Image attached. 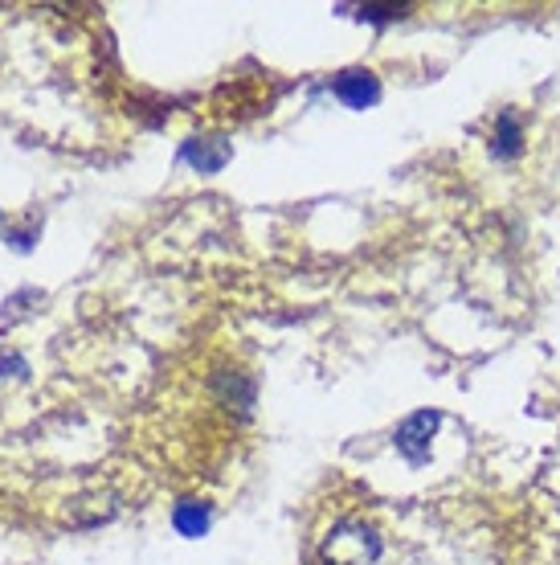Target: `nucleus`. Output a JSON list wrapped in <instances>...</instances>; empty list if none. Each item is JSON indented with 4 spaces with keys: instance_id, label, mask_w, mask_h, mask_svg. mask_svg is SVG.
<instances>
[{
    "instance_id": "1a4fd4ad",
    "label": "nucleus",
    "mask_w": 560,
    "mask_h": 565,
    "mask_svg": "<svg viewBox=\"0 0 560 565\" xmlns=\"http://www.w3.org/2000/svg\"><path fill=\"white\" fill-rule=\"evenodd\" d=\"M4 242H13L17 250H29V246H33V230H29V226H13L9 234H4Z\"/></svg>"
},
{
    "instance_id": "6e6552de",
    "label": "nucleus",
    "mask_w": 560,
    "mask_h": 565,
    "mask_svg": "<svg viewBox=\"0 0 560 565\" xmlns=\"http://www.w3.org/2000/svg\"><path fill=\"white\" fill-rule=\"evenodd\" d=\"M37 299H42V296H37V291H21V296H13V299H9V303H4V320H9V324H13V320H17V316H25V303H37Z\"/></svg>"
},
{
    "instance_id": "423d86ee",
    "label": "nucleus",
    "mask_w": 560,
    "mask_h": 565,
    "mask_svg": "<svg viewBox=\"0 0 560 565\" xmlns=\"http://www.w3.org/2000/svg\"><path fill=\"white\" fill-rule=\"evenodd\" d=\"M217 394L222 402H234L238 411H250L254 406V382L250 377H241V373H217Z\"/></svg>"
},
{
    "instance_id": "20e7f679",
    "label": "nucleus",
    "mask_w": 560,
    "mask_h": 565,
    "mask_svg": "<svg viewBox=\"0 0 560 565\" xmlns=\"http://www.w3.org/2000/svg\"><path fill=\"white\" fill-rule=\"evenodd\" d=\"M524 152V124H519L516 111H504L495 119V131H491V156L495 160H516Z\"/></svg>"
},
{
    "instance_id": "0eeeda50",
    "label": "nucleus",
    "mask_w": 560,
    "mask_h": 565,
    "mask_svg": "<svg viewBox=\"0 0 560 565\" xmlns=\"http://www.w3.org/2000/svg\"><path fill=\"white\" fill-rule=\"evenodd\" d=\"M409 9H413V4H360L356 17L368 21V25H392V21H401Z\"/></svg>"
},
{
    "instance_id": "39448f33",
    "label": "nucleus",
    "mask_w": 560,
    "mask_h": 565,
    "mask_svg": "<svg viewBox=\"0 0 560 565\" xmlns=\"http://www.w3.org/2000/svg\"><path fill=\"white\" fill-rule=\"evenodd\" d=\"M209 524H213L209 504H201V500H181V504L172 509V529L189 541L205 537V533H209Z\"/></svg>"
},
{
    "instance_id": "f03ea898",
    "label": "nucleus",
    "mask_w": 560,
    "mask_h": 565,
    "mask_svg": "<svg viewBox=\"0 0 560 565\" xmlns=\"http://www.w3.org/2000/svg\"><path fill=\"white\" fill-rule=\"evenodd\" d=\"M332 95H336L344 107H352V111H368V107L380 103V78L373 71H360V66H356V71L336 74Z\"/></svg>"
},
{
    "instance_id": "7ed1b4c3",
    "label": "nucleus",
    "mask_w": 560,
    "mask_h": 565,
    "mask_svg": "<svg viewBox=\"0 0 560 565\" xmlns=\"http://www.w3.org/2000/svg\"><path fill=\"white\" fill-rule=\"evenodd\" d=\"M229 156H234V148H229V140H222V136H196V140H189L181 148V160L189 169L201 172V177L222 172L225 164H229Z\"/></svg>"
},
{
    "instance_id": "9d476101",
    "label": "nucleus",
    "mask_w": 560,
    "mask_h": 565,
    "mask_svg": "<svg viewBox=\"0 0 560 565\" xmlns=\"http://www.w3.org/2000/svg\"><path fill=\"white\" fill-rule=\"evenodd\" d=\"M327 565H344V562H327Z\"/></svg>"
},
{
    "instance_id": "f257e3e1",
    "label": "nucleus",
    "mask_w": 560,
    "mask_h": 565,
    "mask_svg": "<svg viewBox=\"0 0 560 565\" xmlns=\"http://www.w3.org/2000/svg\"><path fill=\"white\" fill-rule=\"evenodd\" d=\"M438 426H442V414H438V411H418V414H409L406 423L397 426V435H392V443H397V451L406 455V463L421 467L426 459H430V447H434Z\"/></svg>"
}]
</instances>
